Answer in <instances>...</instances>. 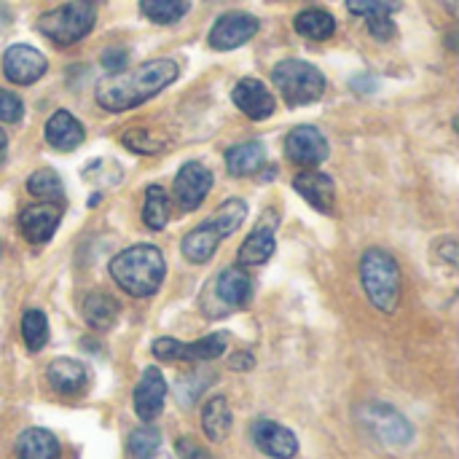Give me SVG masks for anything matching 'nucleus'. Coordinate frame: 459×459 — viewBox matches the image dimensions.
<instances>
[{"instance_id": "obj_36", "label": "nucleus", "mask_w": 459, "mask_h": 459, "mask_svg": "<svg viewBox=\"0 0 459 459\" xmlns=\"http://www.w3.org/2000/svg\"><path fill=\"white\" fill-rule=\"evenodd\" d=\"M175 452L180 455V459H215L196 438H191V436L178 438L175 441Z\"/></svg>"}, {"instance_id": "obj_29", "label": "nucleus", "mask_w": 459, "mask_h": 459, "mask_svg": "<svg viewBox=\"0 0 459 459\" xmlns=\"http://www.w3.org/2000/svg\"><path fill=\"white\" fill-rule=\"evenodd\" d=\"M140 11L156 24H172L188 13V0H140Z\"/></svg>"}, {"instance_id": "obj_22", "label": "nucleus", "mask_w": 459, "mask_h": 459, "mask_svg": "<svg viewBox=\"0 0 459 459\" xmlns=\"http://www.w3.org/2000/svg\"><path fill=\"white\" fill-rule=\"evenodd\" d=\"M266 164V145L258 140L250 143H237L234 148L226 151V169L234 178H247L255 175Z\"/></svg>"}, {"instance_id": "obj_23", "label": "nucleus", "mask_w": 459, "mask_h": 459, "mask_svg": "<svg viewBox=\"0 0 459 459\" xmlns=\"http://www.w3.org/2000/svg\"><path fill=\"white\" fill-rule=\"evenodd\" d=\"M62 449L56 436H51L43 428H30L16 441V457L19 459H59Z\"/></svg>"}, {"instance_id": "obj_6", "label": "nucleus", "mask_w": 459, "mask_h": 459, "mask_svg": "<svg viewBox=\"0 0 459 459\" xmlns=\"http://www.w3.org/2000/svg\"><path fill=\"white\" fill-rule=\"evenodd\" d=\"M358 420L387 446H406L414 436L409 420L398 414L393 406L385 403H368L358 411Z\"/></svg>"}, {"instance_id": "obj_5", "label": "nucleus", "mask_w": 459, "mask_h": 459, "mask_svg": "<svg viewBox=\"0 0 459 459\" xmlns=\"http://www.w3.org/2000/svg\"><path fill=\"white\" fill-rule=\"evenodd\" d=\"M272 81L290 108L317 102L325 91V75L304 59H282L272 70Z\"/></svg>"}, {"instance_id": "obj_18", "label": "nucleus", "mask_w": 459, "mask_h": 459, "mask_svg": "<svg viewBox=\"0 0 459 459\" xmlns=\"http://www.w3.org/2000/svg\"><path fill=\"white\" fill-rule=\"evenodd\" d=\"M83 126L81 121L67 113V110H56L48 121H46V143L56 151H73L83 143Z\"/></svg>"}, {"instance_id": "obj_15", "label": "nucleus", "mask_w": 459, "mask_h": 459, "mask_svg": "<svg viewBox=\"0 0 459 459\" xmlns=\"http://www.w3.org/2000/svg\"><path fill=\"white\" fill-rule=\"evenodd\" d=\"M164 398H167V382H164L161 371L153 366L145 368L134 387V414L143 422H153L164 409Z\"/></svg>"}, {"instance_id": "obj_17", "label": "nucleus", "mask_w": 459, "mask_h": 459, "mask_svg": "<svg viewBox=\"0 0 459 459\" xmlns=\"http://www.w3.org/2000/svg\"><path fill=\"white\" fill-rule=\"evenodd\" d=\"M212 293H215V299H218L226 309H239V307H245V304L250 301V296H253V282H250V277L245 274L242 266H229V269H223V272L215 277Z\"/></svg>"}, {"instance_id": "obj_4", "label": "nucleus", "mask_w": 459, "mask_h": 459, "mask_svg": "<svg viewBox=\"0 0 459 459\" xmlns=\"http://www.w3.org/2000/svg\"><path fill=\"white\" fill-rule=\"evenodd\" d=\"M97 22V3L94 0H73L54 11L40 13L38 30L56 46H73L91 32Z\"/></svg>"}, {"instance_id": "obj_10", "label": "nucleus", "mask_w": 459, "mask_h": 459, "mask_svg": "<svg viewBox=\"0 0 459 459\" xmlns=\"http://www.w3.org/2000/svg\"><path fill=\"white\" fill-rule=\"evenodd\" d=\"M258 19L253 13H242V11H231L223 13L212 30H210V46L218 51H231L239 48L242 43H247L255 32H258Z\"/></svg>"}, {"instance_id": "obj_37", "label": "nucleus", "mask_w": 459, "mask_h": 459, "mask_svg": "<svg viewBox=\"0 0 459 459\" xmlns=\"http://www.w3.org/2000/svg\"><path fill=\"white\" fill-rule=\"evenodd\" d=\"M368 32H371L377 40H390V38L395 35L393 16H385V19H368Z\"/></svg>"}, {"instance_id": "obj_24", "label": "nucleus", "mask_w": 459, "mask_h": 459, "mask_svg": "<svg viewBox=\"0 0 459 459\" xmlns=\"http://www.w3.org/2000/svg\"><path fill=\"white\" fill-rule=\"evenodd\" d=\"M234 425V417H231V406L223 395H215L204 403L202 409V430L210 441H223L229 436Z\"/></svg>"}, {"instance_id": "obj_19", "label": "nucleus", "mask_w": 459, "mask_h": 459, "mask_svg": "<svg viewBox=\"0 0 459 459\" xmlns=\"http://www.w3.org/2000/svg\"><path fill=\"white\" fill-rule=\"evenodd\" d=\"M293 188L320 212H331L333 207V194H336V186H333V178L325 175V172H301L296 180H293Z\"/></svg>"}, {"instance_id": "obj_33", "label": "nucleus", "mask_w": 459, "mask_h": 459, "mask_svg": "<svg viewBox=\"0 0 459 459\" xmlns=\"http://www.w3.org/2000/svg\"><path fill=\"white\" fill-rule=\"evenodd\" d=\"M398 0H347L350 13L363 19H385L398 11Z\"/></svg>"}, {"instance_id": "obj_41", "label": "nucleus", "mask_w": 459, "mask_h": 459, "mask_svg": "<svg viewBox=\"0 0 459 459\" xmlns=\"http://www.w3.org/2000/svg\"><path fill=\"white\" fill-rule=\"evenodd\" d=\"M151 459H156V457H151ZM159 459H164V457H159Z\"/></svg>"}, {"instance_id": "obj_7", "label": "nucleus", "mask_w": 459, "mask_h": 459, "mask_svg": "<svg viewBox=\"0 0 459 459\" xmlns=\"http://www.w3.org/2000/svg\"><path fill=\"white\" fill-rule=\"evenodd\" d=\"M226 352V336L212 333L199 342H175V339H156L153 342V355L159 360H186V363H202V360H215Z\"/></svg>"}, {"instance_id": "obj_20", "label": "nucleus", "mask_w": 459, "mask_h": 459, "mask_svg": "<svg viewBox=\"0 0 459 459\" xmlns=\"http://www.w3.org/2000/svg\"><path fill=\"white\" fill-rule=\"evenodd\" d=\"M221 239H223V234H221L218 226L207 218V223L191 229V231L183 237V255H186L191 264H207V261L215 255Z\"/></svg>"}, {"instance_id": "obj_1", "label": "nucleus", "mask_w": 459, "mask_h": 459, "mask_svg": "<svg viewBox=\"0 0 459 459\" xmlns=\"http://www.w3.org/2000/svg\"><path fill=\"white\" fill-rule=\"evenodd\" d=\"M178 65L172 59H151L126 73H110L97 83V102L110 113L132 110L178 78Z\"/></svg>"}, {"instance_id": "obj_38", "label": "nucleus", "mask_w": 459, "mask_h": 459, "mask_svg": "<svg viewBox=\"0 0 459 459\" xmlns=\"http://www.w3.org/2000/svg\"><path fill=\"white\" fill-rule=\"evenodd\" d=\"M126 65V48H105L102 54V67L110 73H121Z\"/></svg>"}, {"instance_id": "obj_32", "label": "nucleus", "mask_w": 459, "mask_h": 459, "mask_svg": "<svg viewBox=\"0 0 459 459\" xmlns=\"http://www.w3.org/2000/svg\"><path fill=\"white\" fill-rule=\"evenodd\" d=\"M27 191L40 199H59L62 196V178L54 169H38L27 180Z\"/></svg>"}, {"instance_id": "obj_14", "label": "nucleus", "mask_w": 459, "mask_h": 459, "mask_svg": "<svg viewBox=\"0 0 459 459\" xmlns=\"http://www.w3.org/2000/svg\"><path fill=\"white\" fill-rule=\"evenodd\" d=\"M274 231H277V212L274 210H266L258 221V226L247 234L245 245L239 247V264H247V266H261L266 264L272 255H274Z\"/></svg>"}, {"instance_id": "obj_26", "label": "nucleus", "mask_w": 459, "mask_h": 459, "mask_svg": "<svg viewBox=\"0 0 459 459\" xmlns=\"http://www.w3.org/2000/svg\"><path fill=\"white\" fill-rule=\"evenodd\" d=\"M293 27H296L299 35H304L309 40H325V38L333 35L336 19L328 11H323V8H307V11H301L296 16Z\"/></svg>"}, {"instance_id": "obj_30", "label": "nucleus", "mask_w": 459, "mask_h": 459, "mask_svg": "<svg viewBox=\"0 0 459 459\" xmlns=\"http://www.w3.org/2000/svg\"><path fill=\"white\" fill-rule=\"evenodd\" d=\"M22 339L30 352H40L48 342V323L40 309H27L22 317Z\"/></svg>"}, {"instance_id": "obj_39", "label": "nucleus", "mask_w": 459, "mask_h": 459, "mask_svg": "<svg viewBox=\"0 0 459 459\" xmlns=\"http://www.w3.org/2000/svg\"><path fill=\"white\" fill-rule=\"evenodd\" d=\"M229 366H231V371H250L255 366V358L250 352H239L229 360Z\"/></svg>"}, {"instance_id": "obj_28", "label": "nucleus", "mask_w": 459, "mask_h": 459, "mask_svg": "<svg viewBox=\"0 0 459 459\" xmlns=\"http://www.w3.org/2000/svg\"><path fill=\"white\" fill-rule=\"evenodd\" d=\"M245 218H247V204H245V199H239V196L226 199V202L210 215V221L218 226V231H221L223 237H231V234L245 223Z\"/></svg>"}, {"instance_id": "obj_31", "label": "nucleus", "mask_w": 459, "mask_h": 459, "mask_svg": "<svg viewBox=\"0 0 459 459\" xmlns=\"http://www.w3.org/2000/svg\"><path fill=\"white\" fill-rule=\"evenodd\" d=\"M159 446H161V433L156 428H140L129 436V457L132 459L156 457Z\"/></svg>"}, {"instance_id": "obj_8", "label": "nucleus", "mask_w": 459, "mask_h": 459, "mask_svg": "<svg viewBox=\"0 0 459 459\" xmlns=\"http://www.w3.org/2000/svg\"><path fill=\"white\" fill-rule=\"evenodd\" d=\"M212 188V172L202 161H186L175 178V204L183 212L196 210Z\"/></svg>"}, {"instance_id": "obj_35", "label": "nucleus", "mask_w": 459, "mask_h": 459, "mask_svg": "<svg viewBox=\"0 0 459 459\" xmlns=\"http://www.w3.org/2000/svg\"><path fill=\"white\" fill-rule=\"evenodd\" d=\"M22 113H24L22 100H19L13 91L0 89V121H5V124H16V121L22 118Z\"/></svg>"}, {"instance_id": "obj_21", "label": "nucleus", "mask_w": 459, "mask_h": 459, "mask_svg": "<svg viewBox=\"0 0 459 459\" xmlns=\"http://www.w3.org/2000/svg\"><path fill=\"white\" fill-rule=\"evenodd\" d=\"M46 379L48 385L59 393V395H75L86 387L89 377H86V368L78 363V360H70V358H56L48 363L46 368Z\"/></svg>"}, {"instance_id": "obj_16", "label": "nucleus", "mask_w": 459, "mask_h": 459, "mask_svg": "<svg viewBox=\"0 0 459 459\" xmlns=\"http://www.w3.org/2000/svg\"><path fill=\"white\" fill-rule=\"evenodd\" d=\"M234 105L253 121H264L274 113V97L258 78H242L231 91Z\"/></svg>"}, {"instance_id": "obj_34", "label": "nucleus", "mask_w": 459, "mask_h": 459, "mask_svg": "<svg viewBox=\"0 0 459 459\" xmlns=\"http://www.w3.org/2000/svg\"><path fill=\"white\" fill-rule=\"evenodd\" d=\"M124 145L129 151H134V153H159L164 148V143L156 134L145 132V129H129V132H124Z\"/></svg>"}, {"instance_id": "obj_25", "label": "nucleus", "mask_w": 459, "mask_h": 459, "mask_svg": "<svg viewBox=\"0 0 459 459\" xmlns=\"http://www.w3.org/2000/svg\"><path fill=\"white\" fill-rule=\"evenodd\" d=\"M118 317V304L113 296L97 290V293H89L83 299V320L89 323V328L94 331H108Z\"/></svg>"}, {"instance_id": "obj_9", "label": "nucleus", "mask_w": 459, "mask_h": 459, "mask_svg": "<svg viewBox=\"0 0 459 459\" xmlns=\"http://www.w3.org/2000/svg\"><path fill=\"white\" fill-rule=\"evenodd\" d=\"M59 221H62V204L59 202H38V204H30L22 215H19V231L27 242L32 245H46L56 229H59Z\"/></svg>"}, {"instance_id": "obj_11", "label": "nucleus", "mask_w": 459, "mask_h": 459, "mask_svg": "<svg viewBox=\"0 0 459 459\" xmlns=\"http://www.w3.org/2000/svg\"><path fill=\"white\" fill-rule=\"evenodd\" d=\"M285 153L299 167H320L328 159V140L317 126H296L285 140Z\"/></svg>"}, {"instance_id": "obj_3", "label": "nucleus", "mask_w": 459, "mask_h": 459, "mask_svg": "<svg viewBox=\"0 0 459 459\" xmlns=\"http://www.w3.org/2000/svg\"><path fill=\"white\" fill-rule=\"evenodd\" d=\"M360 282L368 296V301L385 312L393 315L401 304V269L398 261L382 250V247H368L360 258Z\"/></svg>"}, {"instance_id": "obj_40", "label": "nucleus", "mask_w": 459, "mask_h": 459, "mask_svg": "<svg viewBox=\"0 0 459 459\" xmlns=\"http://www.w3.org/2000/svg\"><path fill=\"white\" fill-rule=\"evenodd\" d=\"M5 145H8V140H5V134H3V129H0V161H3V156H5Z\"/></svg>"}, {"instance_id": "obj_13", "label": "nucleus", "mask_w": 459, "mask_h": 459, "mask_svg": "<svg viewBox=\"0 0 459 459\" xmlns=\"http://www.w3.org/2000/svg\"><path fill=\"white\" fill-rule=\"evenodd\" d=\"M250 436H253V444L258 446V452H264L266 457L293 459L299 455V438L288 428H282L272 420L253 422Z\"/></svg>"}, {"instance_id": "obj_27", "label": "nucleus", "mask_w": 459, "mask_h": 459, "mask_svg": "<svg viewBox=\"0 0 459 459\" xmlns=\"http://www.w3.org/2000/svg\"><path fill=\"white\" fill-rule=\"evenodd\" d=\"M169 210H172L169 194L161 186H148L145 188V204H143V221H145V226L151 231L164 229L167 221H169Z\"/></svg>"}, {"instance_id": "obj_2", "label": "nucleus", "mask_w": 459, "mask_h": 459, "mask_svg": "<svg viewBox=\"0 0 459 459\" xmlns=\"http://www.w3.org/2000/svg\"><path fill=\"white\" fill-rule=\"evenodd\" d=\"M167 274V264L159 247L153 245H134L121 250L113 261H110V277L116 280V285L134 296V299H148L153 296Z\"/></svg>"}, {"instance_id": "obj_12", "label": "nucleus", "mask_w": 459, "mask_h": 459, "mask_svg": "<svg viewBox=\"0 0 459 459\" xmlns=\"http://www.w3.org/2000/svg\"><path fill=\"white\" fill-rule=\"evenodd\" d=\"M46 67H48L46 56L38 48L24 46V43H16L3 54V73L11 83H19V86L35 83L38 78H43Z\"/></svg>"}]
</instances>
